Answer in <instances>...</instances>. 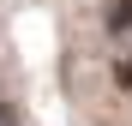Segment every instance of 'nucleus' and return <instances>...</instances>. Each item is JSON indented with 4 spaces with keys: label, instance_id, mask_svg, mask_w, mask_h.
<instances>
[{
    "label": "nucleus",
    "instance_id": "obj_2",
    "mask_svg": "<svg viewBox=\"0 0 132 126\" xmlns=\"http://www.w3.org/2000/svg\"><path fill=\"white\" fill-rule=\"evenodd\" d=\"M114 84H120V90H132V48L114 54Z\"/></svg>",
    "mask_w": 132,
    "mask_h": 126
},
{
    "label": "nucleus",
    "instance_id": "obj_3",
    "mask_svg": "<svg viewBox=\"0 0 132 126\" xmlns=\"http://www.w3.org/2000/svg\"><path fill=\"white\" fill-rule=\"evenodd\" d=\"M0 126H18V114H12V102H0Z\"/></svg>",
    "mask_w": 132,
    "mask_h": 126
},
{
    "label": "nucleus",
    "instance_id": "obj_1",
    "mask_svg": "<svg viewBox=\"0 0 132 126\" xmlns=\"http://www.w3.org/2000/svg\"><path fill=\"white\" fill-rule=\"evenodd\" d=\"M102 24H108V36H132V0H108V18H102Z\"/></svg>",
    "mask_w": 132,
    "mask_h": 126
}]
</instances>
